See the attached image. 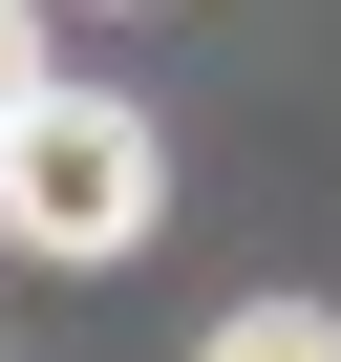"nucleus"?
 I'll list each match as a JSON object with an SVG mask.
<instances>
[{"label":"nucleus","instance_id":"nucleus-1","mask_svg":"<svg viewBox=\"0 0 341 362\" xmlns=\"http://www.w3.org/2000/svg\"><path fill=\"white\" fill-rule=\"evenodd\" d=\"M0 235H22V256H64V277L149 256V235H170V149H149V107L43 86V107H22V149H0Z\"/></svg>","mask_w":341,"mask_h":362},{"label":"nucleus","instance_id":"nucleus-2","mask_svg":"<svg viewBox=\"0 0 341 362\" xmlns=\"http://www.w3.org/2000/svg\"><path fill=\"white\" fill-rule=\"evenodd\" d=\"M192 362H341V298H235Z\"/></svg>","mask_w":341,"mask_h":362},{"label":"nucleus","instance_id":"nucleus-3","mask_svg":"<svg viewBox=\"0 0 341 362\" xmlns=\"http://www.w3.org/2000/svg\"><path fill=\"white\" fill-rule=\"evenodd\" d=\"M64 64H43V22H22V0H0V149H22V107H43Z\"/></svg>","mask_w":341,"mask_h":362}]
</instances>
